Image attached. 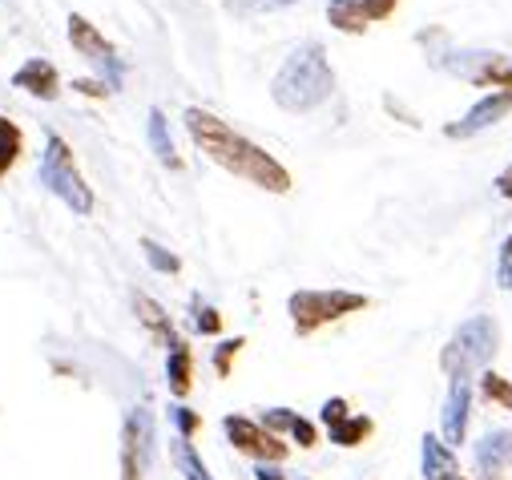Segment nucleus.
<instances>
[{"label":"nucleus","mask_w":512,"mask_h":480,"mask_svg":"<svg viewBox=\"0 0 512 480\" xmlns=\"http://www.w3.org/2000/svg\"><path fill=\"white\" fill-rule=\"evenodd\" d=\"M496 347H500L496 323H492L488 315H476V319H468V323L448 339L440 364H444V372H448L452 380H456V376H472L476 368H484L488 359L496 355Z\"/></svg>","instance_id":"nucleus-4"},{"label":"nucleus","mask_w":512,"mask_h":480,"mask_svg":"<svg viewBox=\"0 0 512 480\" xmlns=\"http://www.w3.org/2000/svg\"><path fill=\"white\" fill-rule=\"evenodd\" d=\"M222 432H226V440H230L242 456L259 460V464H283L287 452H291V448L283 444V436L267 432L259 420H246V416H226V420H222Z\"/></svg>","instance_id":"nucleus-7"},{"label":"nucleus","mask_w":512,"mask_h":480,"mask_svg":"<svg viewBox=\"0 0 512 480\" xmlns=\"http://www.w3.org/2000/svg\"><path fill=\"white\" fill-rule=\"evenodd\" d=\"M254 476H259V480H287L279 468H271V464H259V472H254Z\"/></svg>","instance_id":"nucleus-32"},{"label":"nucleus","mask_w":512,"mask_h":480,"mask_svg":"<svg viewBox=\"0 0 512 480\" xmlns=\"http://www.w3.org/2000/svg\"><path fill=\"white\" fill-rule=\"evenodd\" d=\"M496 190H500L504 198H512V166H508V170L500 174V182H496Z\"/></svg>","instance_id":"nucleus-33"},{"label":"nucleus","mask_w":512,"mask_h":480,"mask_svg":"<svg viewBox=\"0 0 512 480\" xmlns=\"http://www.w3.org/2000/svg\"><path fill=\"white\" fill-rule=\"evenodd\" d=\"M436 65L472 85H500V93H512V57L504 53H452L436 57Z\"/></svg>","instance_id":"nucleus-9"},{"label":"nucleus","mask_w":512,"mask_h":480,"mask_svg":"<svg viewBox=\"0 0 512 480\" xmlns=\"http://www.w3.org/2000/svg\"><path fill=\"white\" fill-rule=\"evenodd\" d=\"M496 283L508 291L512 287V234L504 238V247H500V263H496Z\"/></svg>","instance_id":"nucleus-30"},{"label":"nucleus","mask_w":512,"mask_h":480,"mask_svg":"<svg viewBox=\"0 0 512 480\" xmlns=\"http://www.w3.org/2000/svg\"><path fill=\"white\" fill-rule=\"evenodd\" d=\"M150 146H154V154H158L162 166L182 170V158L174 154V138H170V130H166V113H162V109H150Z\"/></svg>","instance_id":"nucleus-18"},{"label":"nucleus","mask_w":512,"mask_h":480,"mask_svg":"<svg viewBox=\"0 0 512 480\" xmlns=\"http://www.w3.org/2000/svg\"><path fill=\"white\" fill-rule=\"evenodd\" d=\"M371 299L359 295V291H295L287 311H291V323L299 335H315L319 327L351 315V311H363Z\"/></svg>","instance_id":"nucleus-5"},{"label":"nucleus","mask_w":512,"mask_h":480,"mask_svg":"<svg viewBox=\"0 0 512 480\" xmlns=\"http://www.w3.org/2000/svg\"><path fill=\"white\" fill-rule=\"evenodd\" d=\"M476 468H480V472H500V468H512V428L488 432V436L476 444Z\"/></svg>","instance_id":"nucleus-15"},{"label":"nucleus","mask_w":512,"mask_h":480,"mask_svg":"<svg viewBox=\"0 0 512 480\" xmlns=\"http://www.w3.org/2000/svg\"><path fill=\"white\" fill-rule=\"evenodd\" d=\"M174 456H178V464L186 468V480H214V476L206 472V464L198 460V452H194V444H190V440H182V436H178V440H174Z\"/></svg>","instance_id":"nucleus-24"},{"label":"nucleus","mask_w":512,"mask_h":480,"mask_svg":"<svg viewBox=\"0 0 512 480\" xmlns=\"http://www.w3.org/2000/svg\"><path fill=\"white\" fill-rule=\"evenodd\" d=\"M73 89H77V93H85V97H105V89H109V85H97V81H73Z\"/></svg>","instance_id":"nucleus-31"},{"label":"nucleus","mask_w":512,"mask_h":480,"mask_svg":"<svg viewBox=\"0 0 512 480\" xmlns=\"http://www.w3.org/2000/svg\"><path fill=\"white\" fill-rule=\"evenodd\" d=\"M150 456H154V412L138 404L125 416V432H121V480H146Z\"/></svg>","instance_id":"nucleus-6"},{"label":"nucleus","mask_w":512,"mask_h":480,"mask_svg":"<svg viewBox=\"0 0 512 480\" xmlns=\"http://www.w3.org/2000/svg\"><path fill=\"white\" fill-rule=\"evenodd\" d=\"M69 41H73V49H77L85 61H93V65L101 69V77L109 81V89H117V85L125 81V61H121L117 49L97 33V25L85 21L81 13L69 17Z\"/></svg>","instance_id":"nucleus-8"},{"label":"nucleus","mask_w":512,"mask_h":480,"mask_svg":"<svg viewBox=\"0 0 512 480\" xmlns=\"http://www.w3.org/2000/svg\"><path fill=\"white\" fill-rule=\"evenodd\" d=\"M504 113H512V93H488L484 101H476V105L460 117V122L444 126V134H448V138H472V134L496 126Z\"/></svg>","instance_id":"nucleus-10"},{"label":"nucleus","mask_w":512,"mask_h":480,"mask_svg":"<svg viewBox=\"0 0 512 480\" xmlns=\"http://www.w3.org/2000/svg\"><path fill=\"white\" fill-rule=\"evenodd\" d=\"M186 130L194 138V146L218 162L222 170H230L234 178H246L259 190H271V194H287L291 190V174L279 158H271L267 150H259L250 138L234 134L222 117L206 113V109H186Z\"/></svg>","instance_id":"nucleus-1"},{"label":"nucleus","mask_w":512,"mask_h":480,"mask_svg":"<svg viewBox=\"0 0 512 480\" xmlns=\"http://www.w3.org/2000/svg\"><path fill=\"white\" fill-rule=\"evenodd\" d=\"M263 428L267 432H287V436H295L299 440V448H315L319 444V428L311 424V420H303L299 412H291V408H271V412H263Z\"/></svg>","instance_id":"nucleus-13"},{"label":"nucleus","mask_w":512,"mask_h":480,"mask_svg":"<svg viewBox=\"0 0 512 480\" xmlns=\"http://www.w3.org/2000/svg\"><path fill=\"white\" fill-rule=\"evenodd\" d=\"M13 85H17L21 93H29V97L53 101V97L61 93V73H57L53 61H45V57H29V61L13 73Z\"/></svg>","instance_id":"nucleus-12"},{"label":"nucleus","mask_w":512,"mask_h":480,"mask_svg":"<svg viewBox=\"0 0 512 480\" xmlns=\"http://www.w3.org/2000/svg\"><path fill=\"white\" fill-rule=\"evenodd\" d=\"M194 327H198L202 335H218V331H222V315H218L214 307H202V303L194 299Z\"/></svg>","instance_id":"nucleus-28"},{"label":"nucleus","mask_w":512,"mask_h":480,"mask_svg":"<svg viewBox=\"0 0 512 480\" xmlns=\"http://www.w3.org/2000/svg\"><path fill=\"white\" fill-rule=\"evenodd\" d=\"M480 392H484V400H492L496 408H508V412H512V380H504V376H496V372H484V376H480Z\"/></svg>","instance_id":"nucleus-22"},{"label":"nucleus","mask_w":512,"mask_h":480,"mask_svg":"<svg viewBox=\"0 0 512 480\" xmlns=\"http://www.w3.org/2000/svg\"><path fill=\"white\" fill-rule=\"evenodd\" d=\"M468 412H472V384H468V376H456L452 380V392L444 400V412H440V428H444V444L448 448L464 444V436H468Z\"/></svg>","instance_id":"nucleus-11"},{"label":"nucleus","mask_w":512,"mask_h":480,"mask_svg":"<svg viewBox=\"0 0 512 480\" xmlns=\"http://www.w3.org/2000/svg\"><path fill=\"white\" fill-rule=\"evenodd\" d=\"M166 384H170V392H174L178 400H186L190 388H194V351H190L186 339H178V343L170 347V359H166Z\"/></svg>","instance_id":"nucleus-14"},{"label":"nucleus","mask_w":512,"mask_h":480,"mask_svg":"<svg viewBox=\"0 0 512 480\" xmlns=\"http://www.w3.org/2000/svg\"><path fill=\"white\" fill-rule=\"evenodd\" d=\"M327 432H331V440L339 444V448H355V444H363L371 432H375V424L367 420V416H343V420H335V424H327Z\"/></svg>","instance_id":"nucleus-19"},{"label":"nucleus","mask_w":512,"mask_h":480,"mask_svg":"<svg viewBox=\"0 0 512 480\" xmlns=\"http://www.w3.org/2000/svg\"><path fill=\"white\" fill-rule=\"evenodd\" d=\"M480 480H504L500 472H480Z\"/></svg>","instance_id":"nucleus-34"},{"label":"nucleus","mask_w":512,"mask_h":480,"mask_svg":"<svg viewBox=\"0 0 512 480\" xmlns=\"http://www.w3.org/2000/svg\"><path fill=\"white\" fill-rule=\"evenodd\" d=\"M331 89H335V69L327 61L323 45H315V41L299 45L283 61V69L275 73V81H271V97L287 113H307V109L323 105L331 97Z\"/></svg>","instance_id":"nucleus-2"},{"label":"nucleus","mask_w":512,"mask_h":480,"mask_svg":"<svg viewBox=\"0 0 512 480\" xmlns=\"http://www.w3.org/2000/svg\"><path fill=\"white\" fill-rule=\"evenodd\" d=\"M242 347H246V339H226V343H218V351H214V372H218V376H230V359H234Z\"/></svg>","instance_id":"nucleus-27"},{"label":"nucleus","mask_w":512,"mask_h":480,"mask_svg":"<svg viewBox=\"0 0 512 480\" xmlns=\"http://www.w3.org/2000/svg\"><path fill=\"white\" fill-rule=\"evenodd\" d=\"M234 17H259V13H275V9H291L295 0H222Z\"/></svg>","instance_id":"nucleus-23"},{"label":"nucleus","mask_w":512,"mask_h":480,"mask_svg":"<svg viewBox=\"0 0 512 480\" xmlns=\"http://www.w3.org/2000/svg\"><path fill=\"white\" fill-rule=\"evenodd\" d=\"M21 150H25V134H21V126L9 122V117H0V178H5V174L17 166Z\"/></svg>","instance_id":"nucleus-20"},{"label":"nucleus","mask_w":512,"mask_h":480,"mask_svg":"<svg viewBox=\"0 0 512 480\" xmlns=\"http://www.w3.org/2000/svg\"><path fill=\"white\" fill-rule=\"evenodd\" d=\"M41 186L49 194H57L73 214H93V190L89 182L81 178L77 162H73V150L61 134H49L45 142V162H41Z\"/></svg>","instance_id":"nucleus-3"},{"label":"nucleus","mask_w":512,"mask_h":480,"mask_svg":"<svg viewBox=\"0 0 512 480\" xmlns=\"http://www.w3.org/2000/svg\"><path fill=\"white\" fill-rule=\"evenodd\" d=\"M400 0H359V17L363 21H388L396 13Z\"/></svg>","instance_id":"nucleus-26"},{"label":"nucleus","mask_w":512,"mask_h":480,"mask_svg":"<svg viewBox=\"0 0 512 480\" xmlns=\"http://www.w3.org/2000/svg\"><path fill=\"white\" fill-rule=\"evenodd\" d=\"M331 25L343 29V33H363L367 21L359 17V0H331V9H327Z\"/></svg>","instance_id":"nucleus-21"},{"label":"nucleus","mask_w":512,"mask_h":480,"mask_svg":"<svg viewBox=\"0 0 512 480\" xmlns=\"http://www.w3.org/2000/svg\"><path fill=\"white\" fill-rule=\"evenodd\" d=\"M424 476L428 480H460V460L440 436H424Z\"/></svg>","instance_id":"nucleus-16"},{"label":"nucleus","mask_w":512,"mask_h":480,"mask_svg":"<svg viewBox=\"0 0 512 480\" xmlns=\"http://www.w3.org/2000/svg\"><path fill=\"white\" fill-rule=\"evenodd\" d=\"M170 416H174V424H178V436H182V440H190V436L202 428V416H198V412H190V408H170Z\"/></svg>","instance_id":"nucleus-29"},{"label":"nucleus","mask_w":512,"mask_h":480,"mask_svg":"<svg viewBox=\"0 0 512 480\" xmlns=\"http://www.w3.org/2000/svg\"><path fill=\"white\" fill-rule=\"evenodd\" d=\"M142 255L150 259V267L154 271H162V275H178L182 271V259L178 255H170V251H162L158 243H154V238H146V243H142Z\"/></svg>","instance_id":"nucleus-25"},{"label":"nucleus","mask_w":512,"mask_h":480,"mask_svg":"<svg viewBox=\"0 0 512 480\" xmlns=\"http://www.w3.org/2000/svg\"><path fill=\"white\" fill-rule=\"evenodd\" d=\"M134 307H138V319L146 323V331H150V335H154L162 347H174V343H178V331H174L170 315H166V311H162V307H158L150 295H138V299H134Z\"/></svg>","instance_id":"nucleus-17"}]
</instances>
